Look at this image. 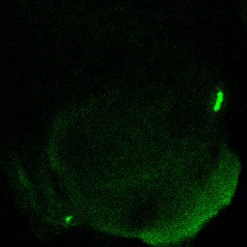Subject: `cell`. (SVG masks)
I'll list each match as a JSON object with an SVG mask.
<instances>
[{
    "label": "cell",
    "instance_id": "6da1fadb",
    "mask_svg": "<svg viewBox=\"0 0 247 247\" xmlns=\"http://www.w3.org/2000/svg\"><path fill=\"white\" fill-rule=\"evenodd\" d=\"M223 98H224V96L222 92H219L216 96V99H215V104H214V110L216 111V110H219L220 106H221L222 104V102H223Z\"/></svg>",
    "mask_w": 247,
    "mask_h": 247
}]
</instances>
